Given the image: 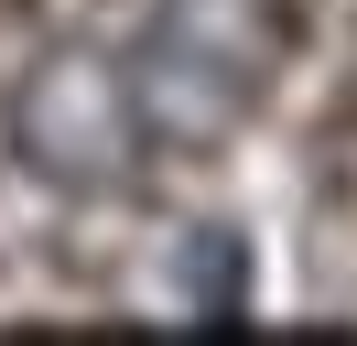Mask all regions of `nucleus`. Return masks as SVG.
<instances>
[{
    "label": "nucleus",
    "mask_w": 357,
    "mask_h": 346,
    "mask_svg": "<svg viewBox=\"0 0 357 346\" xmlns=\"http://www.w3.org/2000/svg\"><path fill=\"white\" fill-rule=\"evenodd\" d=\"M292 54V0H152L141 43L119 54L152 151H217L271 98Z\"/></svg>",
    "instance_id": "nucleus-1"
},
{
    "label": "nucleus",
    "mask_w": 357,
    "mask_h": 346,
    "mask_svg": "<svg viewBox=\"0 0 357 346\" xmlns=\"http://www.w3.org/2000/svg\"><path fill=\"white\" fill-rule=\"evenodd\" d=\"M11 141L44 184L66 195H109L152 163L141 141V108H130V76H119L109 43H54L22 86H11Z\"/></svg>",
    "instance_id": "nucleus-2"
}]
</instances>
